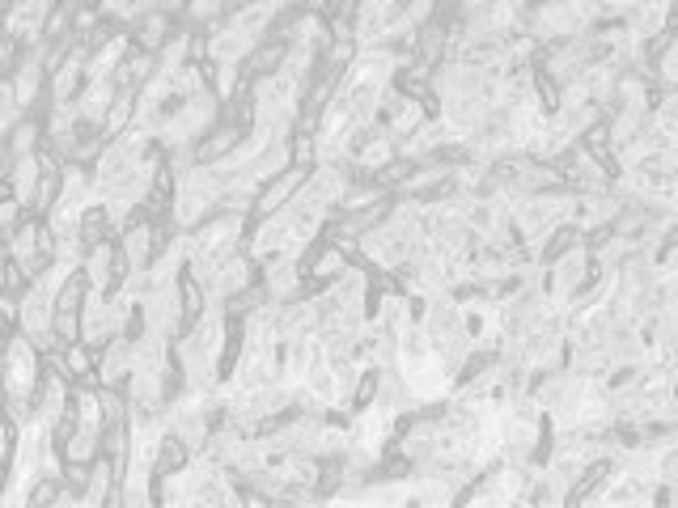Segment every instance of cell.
<instances>
[{
	"mask_svg": "<svg viewBox=\"0 0 678 508\" xmlns=\"http://www.w3.org/2000/svg\"><path fill=\"white\" fill-rule=\"evenodd\" d=\"M178 17L166 13V9H136L132 22H128V43L140 47V51H153V56H162L166 43L178 34Z\"/></svg>",
	"mask_w": 678,
	"mask_h": 508,
	"instance_id": "1",
	"label": "cell"
},
{
	"mask_svg": "<svg viewBox=\"0 0 678 508\" xmlns=\"http://www.w3.org/2000/svg\"><path fill=\"white\" fill-rule=\"evenodd\" d=\"M382 381H386V369L373 360V365H365L361 373H356L352 381V394H348V403L352 411H369L373 403H378V394H382Z\"/></svg>",
	"mask_w": 678,
	"mask_h": 508,
	"instance_id": "5",
	"label": "cell"
},
{
	"mask_svg": "<svg viewBox=\"0 0 678 508\" xmlns=\"http://www.w3.org/2000/svg\"><path fill=\"white\" fill-rule=\"evenodd\" d=\"M611 475H615V462H611V458H598V462H590V466H581V470H577V479H573V487L564 492V500H568V504H585V500H594V496H598V487L611 483Z\"/></svg>",
	"mask_w": 678,
	"mask_h": 508,
	"instance_id": "3",
	"label": "cell"
},
{
	"mask_svg": "<svg viewBox=\"0 0 678 508\" xmlns=\"http://www.w3.org/2000/svg\"><path fill=\"white\" fill-rule=\"evenodd\" d=\"M246 140H251V136L238 132V127L229 123V119H217L200 140H195V166H217V161L234 157Z\"/></svg>",
	"mask_w": 678,
	"mask_h": 508,
	"instance_id": "2",
	"label": "cell"
},
{
	"mask_svg": "<svg viewBox=\"0 0 678 508\" xmlns=\"http://www.w3.org/2000/svg\"><path fill=\"white\" fill-rule=\"evenodd\" d=\"M581 242H585V229H581L577 221H564V225H556V229H547V238H543V246H539V259L551 267L556 259H564V254H573Z\"/></svg>",
	"mask_w": 678,
	"mask_h": 508,
	"instance_id": "4",
	"label": "cell"
},
{
	"mask_svg": "<svg viewBox=\"0 0 678 508\" xmlns=\"http://www.w3.org/2000/svg\"><path fill=\"white\" fill-rule=\"evenodd\" d=\"M102 22H106V17H102V9H98V0H81V5L73 9V22H68V34L85 39V34H94Z\"/></svg>",
	"mask_w": 678,
	"mask_h": 508,
	"instance_id": "6",
	"label": "cell"
},
{
	"mask_svg": "<svg viewBox=\"0 0 678 508\" xmlns=\"http://www.w3.org/2000/svg\"><path fill=\"white\" fill-rule=\"evenodd\" d=\"M662 479H666V483H678V449H670L666 458H662Z\"/></svg>",
	"mask_w": 678,
	"mask_h": 508,
	"instance_id": "7",
	"label": "cell"
},
{
	"mask_svg": "<svg viewBox=\"0 0 678 508\" xmlns=\"http://www.w3.org/2000/svg\"><path fill=\"white\" fill-rule=\"evenodd\" d=\"M0 34H5V22H0Z\"/></svg>",
	"mask_w": 678,
	"mask_h": 508,
	"instance_id": "8",
	"label": "cell"
}]
</instances>
